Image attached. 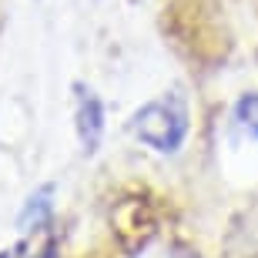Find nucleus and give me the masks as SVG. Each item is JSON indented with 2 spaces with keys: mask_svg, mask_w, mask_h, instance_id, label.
Instances as JSON below:
<instances>
[{
  "mask_svg": "<svg viewBox=\"0 0 258 258\" xmlns=\"http://www.w3.org/2000/svg\"><path fill=\"white\" fill-rule=\"evenodd\" d=\"M77 111H74V127H77V141L84 151H97L101 134H104V104L91 87L77 84Z\"/></svg>",
  "mask_w": 258,
  "mask_h": 258,
  "instance_id": "obj_2",
  "label": "nucleus"
},
{
  "mask_svg": "<svg viewBox=\"0 0 258 258\" xmlns=\"http://www.w3.org/2000/svg\"><path fill=\"white\" fill-rule=\"evenodd\" d=\"M50 211H54V184H44V188H37L27 198V205H24V211H20V218H17V228L20 231L40 228L50 218Z\"/></svg>",
  "mask_w": 258,
  "mask_h": 258,
  "instance_id": "obj_3",
  "label": "nucleus"
},
{
  "mask_svg": "<svg viewBox=\"0 0 258 258\" xmlns=\"http://www.w3.org/2000/svg\"><path fill=\"white\" fill-rule=\"evenodd\" d=\"M235 121L248 138L258 141V91H248L235 101Z\"/></svg>",
  "mask_w": 258,
  "mask_h": 258,
  "instance_id": "obj_4",
  "label": "nucleus"
},
{
  "mask_svg": "<svg viewBox=\"0 0 258 258\" xmlns=\"http://www.w3.org/2000/svg\"><path fill=\"white\" fill-rule=\"evenodd\" d=\"M0 258H17V248H4V251H0Z\"/></svg>",
  "mask_w": 258,
  "mask_h": 258,
  "instance_id": "obj_5",
  "label": "nucleus"
},
{
  "mask_svg": "<svg viewBox=\"0 0 258 258\" xmlns=\"http://www.w3.org/2000/svg\"><path fill=\"white\" fill-rule=\"evenodd\" d=\"M131 134L158 154H174L188 138V104L181 94H161L131 114Z\"/></svg>",
  "mask_w": 258,
  "mask_h": 258,
  "instance_id": "obj_1",
  "label": "nucleus"
}]
</instances>
